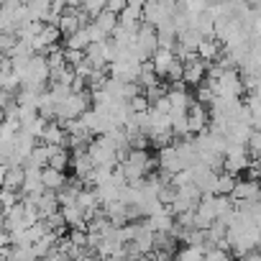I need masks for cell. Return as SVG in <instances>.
<instances>
[{
  "label": "cell",
  "mask_w": 261,
  "mask_h": 261,
  "mask_svg": "<svg viewBox=\"0 0 261 261\" xmlns=\"http://www.w3.org/2000/svg\"><path fill=\"white\" fill-rule=\"evenodd\" d=\"M95 23H97L108 36H113V31H115L118 23H120V16H118V13H110V11H102V13L95 18Z\"/></svg>",
  "instance_id": "24"
},
{
  "label": "cell",
  "mask_w": 261,
  "mask_h": 261,
  "mask_svg": "<svg viewBox=\"0 0 261 261\" xmlns=\"http://www.w3.org/2000/svg\"><path fill=\"white\" fill-rule=\"evenodd\" d=\"M41 177H44V187L51 190V192H59V190L69 182L67 174H64L62 169H54V167H46V169L41 172Z\"/></svg>",
  "instance_id": "20"
},
{
  "label": "cell",
  "mask_w": 261,
  "mask_h": 261,
  "mask_svg": "<svg viewBox=\"0 0 261 261\" xmlns=\"http://www.w3.org/2000/svg\"><path fill=\"white\" fill-rule=\"evenodd\" d=\"M87 151H90V156H92V162L97 164V167H118L120 164V154H118V149H115V144H113V139L105 134V136H97L90 146H87Z\"/></svg>",
  "instance_id": "3"
},
{
  "label": "cell",
  "mask_w": 261,
  "mask_h": 261,
  "mask_svg": "<svg viewBox=\"0 0 261 261\" xmlns=\"http://www.w3.org/2000/svg\"><path fill=\"white\" fill-rule=\"evenodd\" d=\"M246 149H248V154H251V156L261 159V130H256V128H253V134H251V139H248Z\"/></svg>",
  "instance_id": "30"
},
{
  "label": "cell",
  "mask_w": 261,
  "mask_h": 261,
  "mask_svg": "<svg viewBox=\"0 0 261 261\" xmlns=\"http://www.w3.org/2000/svg\"><path fill=\"white\" fill-rule=\"evenodd\" d=\"M174 62H177V51H174V49H164V46L151 57V64H154V69H156V74H159L162 80L169 74V69H172Z\"/></svg>",
  "instance_id": "14"
},
{
  "label": "cell",
  "mask_w": 261,
  "mask_h": 261,
  "mask_svg": "<svg viewBox=\"0 0 261 261\" xmlns=\"http://www.w3.org/2000/svg\"><path fill=\"white\" fill-rule=\"evenodd\" d=\"M69 141V134H67V128L59 123V120H49L46 130H44V136H41V144H49V146H67Z\"/></svg>",
  "instance_id": "13"
},
{
  "label": "cell",
  "mask_w": 261,
  "mask_h": 261,
  "mask_svg": "<svg viewBox=\"0 0 261 261\" xmlns=\"http://www.w3.org/2000/svg\"><path fill=\"white\" fill-rule=\"evenodd\" d=\"M169 102H172V110H190V105L195 100L190 97L187 90H172L169 87Z\"/></svg>",
  "instance_id": "23"
},
{
  "label": "cell",
  "mask_w": 261,
  "mask_h": 261,
  "mask_svg": "<svg viewBox=\"0 0 261 261\" xmlns=\"http://www.w3.org/2000/svg\"><path fill=\"white\" fill-rule=\"evenodd\" d=\"M141 67L139 62H125V59H118L108 67V74L113 80H120V82H139L141 80Z\"/></svg>",
  "instance_id": "7"
},
{
  "label": "cell",
  "mask_w": 261,
  "mask_h": 261,
  "mask_svg": "<svg viewBox=\"0 0 261 261\" xmlns=\"http://www.w3.org/2000/svg\"><path fill=\"white\" fill-rule=\"evenodd\" d=\"M149 3H162V0H149Z\"/></svg>",
  "instance_id": "42"
},
{
  "label": "cell",
  "mask_w": 261,
  "mask_h": 261,
  "mask_svg": "<svg viewBox=\"0 0 261 261\" xmlns=\"http://www.w3.org/2000/svg\"><path fill=\"white\" fill-rule=\"evenodd\" d=\"M202 190L192 182V185H185V187H177V195H174V202L169 205V210L174 215L179 213H190V210H197V205L202 202Z\"/></svg>",
  "instance_id": "4"
},
{
  "label": "cell",
  "mask_w": 261,
  "mask_h": 261,
  "mask_svg": "<svg viewBox=\"0 0 261 261\" xmlns=\"http://www.w3.org/2000/svg\"><path fill=\"white\" fill-rule=\"evenodd\" d=\"M64 57H67L69 67H77V64L85 62V51H80V49H64Z\"/></svg>",
  "instance_id": "36"
},
{
  "label": "cell",
  "mask_w": 261,
  "mask_h": 261,
  "mask_svg": "<svg viewBox=\"0 0 261 261\" xmlns=\"http://www.w3.org/2000/svg\"><path fill=\"white\" fill-rule=\"evenodd\" d=\"M213 90H215V97H241L246 85H243V74L238 69H223L220 77L215 80H205Z\"/></svg>",
  "instance_id": "2"
},
{
  "label": "cell",
  "mask_w": 261,
  "mask_h": 261,
  "mask_svg": "<svg viewBox=\"0 0 261 261\" xmlns=\"http://www.w3.org/2000/svg\"><path fill=\"white\" fill-rule=\"evenodd\" d=\"M95 261H110V258H102V256H95Z\"/></svg>",
  "instance_id": "40"
},
{
  "label": "cell",
  "mask_w": 261,
  "mask_h": 261,
  "mask_svg": "<svg viewBox=\"0 0 261 261\" xmlns=\"http://www.w3.org/2000/svg\"><path fill=\"white\" fill-rule=\"evenodd\" d=\"M202 80H207V62L195 54L192 59L185 62V82L187 85H202Z\"/></svg>",
  "instance_id": "12"
},
{
  "label": "cell",
  "mask_w": 261,
  "mask_h": 261,
  "mask_svg": "<svg viewBox=\"0 0 261 261\" xmlns=\"http://www.w3.org/2000/svg\"><path fill=\"white\" fill-rule=\"evenodd\" d=\"M207 8H210L207 0H185V11L190 16H202V13H207Z\"/></svg>",
  "instance_id": "28"
},
{
  "label": "cell",
  "mask_w": 261,
  "mask_h": 261,
  "mask_svg": "<svg viewBox=\"0 0 261 261\" xmlns=\"http://www.w3.org/2000/svg\"><path fill=\"white\" fill-rule=\"evenodd\" d=\"M236 174L230 172H220V179H218V195H230L236 190Z\"/></svg>",
  "instance_id": "26"
},
{
  "label": "cell",
  "mask_w": 261,
  "mask_h": 261,
  "mask_svg": "<svg viewBox=\"0 0 261 261\" xmlns=\"http://www.w3.org/2000/svg\"><path fill=\"white\" fill-rule=\"evenodd\" d=\"M154 167H156V162L151 159V154H149L146 149H130L128 156H125L115 169H120L128 182H141L144 177H149V172H151Z\"/></svg>",
  "instance_id": "1"
},
{
  "label": "cell",
  "mask_w": 261,
  "mask_h": 261,
  "mask_svg": "<svg viewBox=\"0 0 261 261\" xmlns=\"http://www.w3.org/2000/svg\"><path fill=\"white\" fill-rule=\"evenodd\" d=\"M205 248L202 246H182L177 253H174V261H205Z\"/></svg>",
  "instance_id": "21"
},
{
  "label": "cell",
  "mask_w": 261,
  "mask_h": 261,
  "mask_svg": "<svg viewBox=\"0 0 261 261\" xmlns=\"http://www.w3.org/2000/svg\"><path fill=\"white\" fill-rule=\"evenodd\" d=\"M26 182V167H3V190L21 192Z\"/></svg>",
  "instance_id": "16"
},
{
  "label": "cell",
  "mask_w": 261,
  "mask_h": 261,
  "mask_svg": "<svg viewBox=\"0 0 261 261\" xmlns=\"http://www.w3.org/2000/svg\"><path fill=\"white\" fill-rule=\"evenodd\" d=\"M46 261H74V258H72V256H67V253H62V251L57 248V251H54V253H51Z\"/></svg>",
  "instance_id": "38"
},
{
  "label": "cell",
  "mask_w": 261,
  "mask_h": 261,
  "mask_svg": "<svg viewBox=\"0 0 261 261\" xmlns=\"http://www.w3.org/2000/svg\"><path fill=\"white\" fill-rule=\"evenodd\" d=\"M207 120H210V115H207V108L202 105V102H192L190 105V110H187V125H190V134L192 136H200V134H205L207 130Z\"/></svg>",
  "instance_id": "9"
},
{
  "label": "cell",
  "mask_w": 261,
  "mask_h": 261,
  "mask_svg": "<svg viewBox=\"0 0 261 261\" xmlns=\"http://www.w3.org/2000/svg\"><path fill=\"white\" fill-rule=\"evenodd\" d=\"M125 8H128V0H108V8H105V11H110V13H118V16H120Z\"/></svg>",
  "instance_id": "37"
},
{
  "label": "cell",
  "mask_w": 261,
  "mask_h": 261,
  "mask_svg": "<svg viewBox=\"0 0 261 261\" xmlns=\"http://www.w3.org/2000/svg\"><path fill=\"white\" fill-rule=\"evenodd\" d=\"M238 261H251V258H248V256H243V258H238Z\"/></svg>",
  "instance_id": "41"
},
{
  "label": "cell",
  "mask_w": 261,
  "mask_h": 261,
  "mask_svg": "<svg viewBox=\"0 0 261 261\" xmlns=\"http://www.w3.org/2000/svg\"><path fill=\"white\" fill-rule=\"evenodd\" d=\"M87 31H90V41H92V44H102V41H108V34H105V31H102V29H100L95 21L87 26Z\"/></svg>",
  "instance_id": "35"
},
{
  "label": "cell",
  "mask_w": 261,
  "mask_h": 261,
  "mask_svg": "<svg viewBox=\"0 0 261 261\" xmlns=\"http://www.w3.org/2000/svg\"><path fill=\"white\" fill-rule=\"evenodd\" d=\"M62 210V200H59V192H51V190H44L39 195V213H41V220L59 213Z\"/></svg>",
  "instance_id": "17"
},
{
  "label": "cell",
  "mask_w": 261,
  "mask_h": 261,
  "mask_svg": "<svg viewBox=\"0 0 261 261\" xmlns=\"http://www.w3.org/2000/svg\"><path fill=\"white\" fill-rule=\"evenodd\" d=\"M223 54H225V49H223V44H220L215 36H213V39H205V41L200 44V49H197V57L205 59V62H218Z\"/></svg>",
  "instance_id": "18"
},
{
  "label": "cell",
  "mask_w": 261,
  "mask_h": 261,
  "mask_svg": "<svg viewBox=\"0 0 261 261\" xmlns=\"http://www.w3.org/2000/svg\"><path fill=\"white\" fill-rule=\"evenodd\" d=\"M248 149L246 146H238V144H228L225 149V167L223 172H230V174H238V172H246L251 169V159H248Z\"/></svg>",
  "instance_id": "5"
},
{
  "label": "cell",
  "mask_w": 261,
  "mask_h": 261,
  "mask_svg": "<svg viewBox=\"0 0 261 261\" xmlns=\"http://www.w3.org/2000/svg\"><path fill=\"white\" fill-rule=\"evenodd\" d=\"M236 202H258L261 200V182L258 179H241L236 182V190L230 192Z\"/></svg>",
  "instance_id": "10"
},
{
  "label": "cell",
  "mask_w": 261,
  "mask_h": 261,
  "mask_svg": "<svg viewBox=\"0 0 261 261\" xmlns=\"http://www.w3.org/2000/svg\"><path fill=\"white\" fill-rule=\"evenodd\" d=\"M139 51L144 54V59H151L159 49H162V44H159V31H156V26H151V23H141V29H139Z\"/></svg>",
  "instance_id": "6"
},
{
  "label": "cell",
  "mask_w": 261,
  "mask_h": 261,
  "mask_svg": "<svg viewBox=\"0 0 261 261\" xmlns=\"http://www.w3.org/2000/svg\"><path fill=\"white\" fill-rule=\"evenodd\" d=\"M105 8H108V0H85V3H82V11H85L90 18H97Z\"/></svg>",
  "instance_id": "27"
},
{
  "label": "cell",
  "mask_w": 261,
  "mask_h": 261,
  "mask_svg": "<svg viewBox=\"0 0 261 261\" xmlns=\"http://www.w3.org/2000/svg\"><path fill=\"white\" fill-rule=\"evenodd\" d=\"M16 44H18V36L16 34H3V36H0V49H3V54H8V57L16 49Z\"/></svg>",
  "instance_id": "33"
},
{
  "label": "cell",
  "mask_w": 261,
  "mask_h": 261,
  "mask_svg": "<svg viewBox=\"0 0 261 261\" xmlns=\"http://www.w3.org/2000/svg\"><path fill=\"white\" fill-rule=\"evenodd\" d=\"M51 154H54V146H49V144H41V146H36L34 151H31V156L26 159V169H46L49 167V162H51Z\"/></svg>",
  "instance_id": "15"
},
{
  "label": "cell",
  "mask_w": 261,
  "mask_h": 261,
  "mask_svg": "<svg viewBox=\"0 0 261 261\" xmlns=\"http://www.w3.org/2000/svg\"><path fill=\"white\" fill-rule=\"evenodd\" d=\"M167 95H169V87H164L162 82L146 90V97H149V102H151V105H156V102H162V100H164Z\"/></svg>",
  "instance_id": "29"
},
{
  "label": "cell",
  "mask_w": 261,
  "mask_h": 261,
  "mask_svg": "<svg viewBox=\"0 0 261 261\" xmlns=\"http://www.w3.org/2000/svg\"><path fill=\"white\" fill-rule=\"evenodd\" d=\"M205 261H233V258H230V251L228 248H210L205 253Z\"/></svg>",
  "instance_id": "34"
},
{
  "label": "cell",
  "mask_w": 261,
  "mask_h": 261,
  "mask_svg": "<svg viewBox=\"0 0 261 261\" xmlns=\"http://www.w3.org/2000/svg\"><path fill=\"white\" fill-rule=\"evenodd\" d=\"M90 44H92V41H90V31H87V26H85V29H80L77 34L67 36V44H64V49H80V51H85Z\"/></svg>",
  "instance_id": "22"
},
{
  "label": "cell",
  "mask_w": 261,
  "mask_h": 261,
  "mask_svg": "<svg viewBox=\"0 0 261 261\" xmlns=\"http://www.w3.org/2000/svg\"><path fill=\"white\" fill-rule=\"evenodd\" d=\"M159 167H162V172L164 174H179L182 169H187L185 164H182V156H179V151H177V144H169V146H164V149H159Z\"/></svg>",
  "instance_id": "8"
},
{
  "label": "cell",
  "mask_w": 261,
  "mask_h": 261,
  "mask_svg": "<svg viewBox=\"0 0 261 261\" xmlns=\"http://www.w3.org/2000/svg\"><path fill=\"white\" fill-rule=\"evenodd\" d=\"M82 3H85V0H67V8L77 11V8H82Z\"/></svg>",
  "instance_id": "39"
},
{
  "label": "cell",
  "mask_w": 261,
  "mask_h": 261,
  "mask_svg": "<svg viewBox=\"0 0 261 261\" xmlns=\"http://www.w3.org/2000/svg\"><path fill=\"white\" fill-rule=\"evenodd\" d=\"M213 100H215V90L205 82V85H197V102H202V105H213Z\"/></svg>",
  "instance_id": "31"
},
{
  "label": "cell",
  "mask_w": 261,
  "mask_h": 261,
  "mask_svg": "<svg viewBox=\"0 0 261 261\" xmlns=\"http://www.w3.org/2000/svg\"><path fill=\"white\" fill-rule=\"evenodd\" d=\"M69 162H72V156H69V151H67V146H54V154H51V162H49V167H54V169H67L69 167Z\"/></svg>",
  "instance_id": "25"
},
{
  "label": "cell",
  "mask_w": 261,
  "mask_h": 261,
  "mask_svg": "<svg viewBox=\"0 0 261 261\" xmlns=\"http://www.w3.org/2000/svg\"><path fill=\"white\" fill-rule=\"evenodd\" d=\"M62 215L67 220L69 228H85L87 230V218H85V210L74 202V205H62Z\"/></svg>",
  "instance_id": "19"
},
{
  "label": "cell",
  "mask_w": 261,
  "mask_h": 261,
  "mask_svg": "<svg viewBox=\"0 0 261 261\" xmlns=\"http://www.w3.org/2000/svg\"><path fill=\"white\" fill-rule=\"evenodd\" d=\"M72 167H74V177H80L82 182H90L92 172H95V162L90 156L87 149H74V156H72Z\"/></svg>",
  "instance_id": "11"
},
{
  "label": "cell",
  "mask_w": 261,
  "mask_h": 261,
  "mask_svg": "<svg viewBox=\"0 0 261 261\" xmlns=\"http://www.w3.org/2000/svg\"><path fill=\"white\" fill-rule=\"evenodd\" d=\"M128 105H130V110H134V113H149V110H151V102H149L146 92H144V95H136Z\"/></svg>",
  "instance_id": "32"
}]
</instances>
